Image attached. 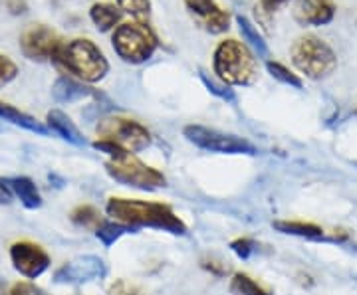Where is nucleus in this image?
<instances>
[{
  "instance_id": "nucleus-1",
  "label": "nucleus",
  "mask_w": 357,
  "mask_h": 295,
  "mask_svg": "<svg viewBox=\"0 0 357 295\" xmlns=\"http://www.w3.org/2000/svg\"><path fill=\"white\" fill-rule=\"evenodd\" d=\"M107 216L115 222H121L129 228H155L169 232L175 236L187 234V224L178 218L175 210L163 202H147L135 198H119L112 196L105 205Z\"/></svg>"
},
{
  "instance_id": "nucleus-2",
  "label": "nucleus",
  "mask_w": 357,
  "mask_h": 295,
  "mask_svg": "<svg viewBox=\"0 0 357 295\" xmlns=\"http://www.w3.org/2000/svg\"><path fill=\"white\" fill-rule=\"evenodd\" d=\"M52 62L64 74L84 83H98L109 74V62L96 42L88 38H74L62 42Z\"/></svg>"
},
{
  "instance_id": "nucleus-3",
  "label": "nucleus",
  "mask_w": 357,
  "mask_h": 295,
  "mask_svg": "<svg viewBox=\"0 0 357 295\" xmlns=\"http://www.w3.org/2000/svg\"><path fill=\"white\" fill-rule=\"evenodd\" d=\"M217 79L230 88H248L258 79V60L244 42L229 38L218 42L213 54Z\"/></svg>"
},
{
  "instance_id": "nucleus-4",
  "label": "nucleus",
  "mask_w": 357,
  "mask_h": 295,
  "mask_svg": "<svg viewBox=\"0 0 357 295\" xmlns=\"http://www.w3.org/2000/svg\"><path fill=\"white\" fill-rule=\"evenodd\" d=\"M294 67L307 79H326L337 70V56L333 48L316 34H304L294 40L290 48Z\"/></svg>"
},
{
  "instance_id": "nucleus-5",
  "label": "nucleus",
  "mask_w": 357,
  "mask_h": 295,
  "mask_svg": "<svg viewBox=\"0 0 357 295\" xmlns=\"http://www.w3.org/2000/svg\"><path fill=\"white\" fill-rule=\"evenodd\" d=\"M112 46L115 54L131 65H141L149 62L159 48V38L151 26L141 20L121 22L112 34Z\"/></svg>"
},
{
  "instance_id": "nucleus-6",
  "label": "nucleus",
  "mask_w": 357,
  "mask_h": 295,
  "mask_svg": "<svg viewBox=\"0 0 357 295\" xmlns=\"http://www.w3.org/2000/svg\"><path fill=\"white\" fill-rule=\"evenodd\" d=\"M105 170L115 182L141 189V191H155L167 184L165 175L157 168L145 165L141 159L135 157V153L123 154L119 159H109L105 163Z\"/></svg>"
},
{
  "instance_id": "nucleus-7",
  "label": "nucleus",
  "mask_w": 357,
  "mask_h": 295,
  "mask_svg": "<svg viewBox=\"0 0 357 295\" xmlns=\"http://www.w3.org/2000/svg\"><path fill=\"white\" fill-rule=\"evenodd\" d=\"M183 135L195 147L220 154H256V147L248 139L222 133L218 129L204 127V125H187L183 129Z\"/></svg>"
},
{
  "instance_id": "nucleus-8",
  "label": "nucleus",
  "mask_w": 357,
  "mask_h": 295,
  "mask_svg": "<svg viewBox=\"0 0 357 295\" xmlns=\"http://www.w3.org/2000/svg\"><path fill=\"white\" fill-rule=\"evenodd\" d=\"M98 135L100 139L121 145L129 153H139L151 145L149 129L128 117H103L98 123Z\"/></svg>"
},
{
  "instance_id": "nucleus-9",
  "label": "nucleus",
  "mask_w": 357,
  "mask_h": 295,
  "mask_svg": "<svg viewBox=\"0 0 357 295\" xmlns=\"http://www.w3.org/2000/svg\"><path fill=\"white\" fill-rule=\"evenodd\" d=\"M64 40L46 24H32L20 34V50L32 62H52L56 50Z\"/></svg>"
},
{
  "instance_id": "nucleus-10",
  "label": "nucleus",
  "mask_w": 357,
  "mask_h": 295,
  "mask_svg": "<svg viewBox=\"0 0 357 295\" xmlns=\"http://www.w3.org/2000/svg\"><path fill=\"white\" fill-rule=\"evenodd\" d=\"M107 276V266L100 256H77L72 262H66L62 268L54 273V282L66 285H82V283L103 280Z\"/></svg>"
},
{
  "instance_id": "nucleus-11",
  "label": "nucleus",
  "mask_w": 357,
  "mask_h": 295,
  "mask_svg": "<svg viewBox=\"0 0 357 295\" xmlns=\"http://www.w3.org/2000/svg\"><path fill=\"white\" fill-rule=\"evenodd\" d=\"M10 262L13 268L26 280H36L44 271L50 268V256L40 244H34L30 240L14 242L10 246Z\"/></svg>"
},
{
  "instance_id": "nucleus-12",
  "label": "nucleus",
  "mask_w": 357,
  "mask_h": 295,
  "mask_svg": "<svg viewBox=\"0 0 357 295\" xmlns=\"http://www.w3.org/2000/svg\"><path fill=\"white\" fill-rule=\"evenodd\" d=\"M192 20L208 34H225L230 28V14L218 6L217 0H185Z\"/></svg>"
},
{
  "instance_id": "nucleus-13",
  "label": "nucleus",
  "mask_w": 357,
  "mask_h": 295,
  "mask_svg": "<svg viewBox=\"0 0 357 295\" xmlns=\"http://www.w3.org/2000/svg\"><path fill=\"white\" fill-rule=\"evenodd\" d=\"M333 0H296L294 18L300 26H326L335 18Z\"/></svg>"
},
{
  "instance_id": "nucleus-14",
  "label": "nucleus",
  "mask_w": 357,
  "mask_h": 295,
  "mask_svg": "<svg viewBox=\"0 0 357 295\" xmlns=\"http://www.w3.org/2000/svg\"><path fill=\"white\" fill-rule=\"evenodd\" d=\"M46 127L48 131H54L56 135H60L64 141L72 143L76 147L86 145V137L82 135V131L76 127V123L66 115L62 109H50L46 115Z\"/></svg>"
},
{
  "instance_id": "nucleus-15",
  "label": "nucleus",
  "mask_w": 357,
  "mask_h": 295,
  "mask_svg": "<svg viewBox=\"0 0 357 295\" xmlns=\"http://www.w3.org/2000/svg\"><path fill=\"white\" fill-rule=\"evenodd\" d=\"M89 95H93V91L84 81L72 76H60L52 86V97L58 103H74L86 99Z\"/></svg>"
},
{
  "instance_id": "nucleus-16",
  "label": "nucleus",
  "mask_w": 357,
  "mask_h": 295,
  "mask_svg": "<svg viewBox=\"0 0 357 295\" xmlns=\"http://www.w3.org/2000/svg\"><path fill=\"white\" fill-rule=\"evenodd\" d=\"M121 16L123 13L117 8V4L112 2H96L89 8V20L98 28V32H112L117 26L121 24Z\"/></svg>"
},
{
  "instance_id": "nucleus-17",
  "label": "nucleus",
  "mask_w": 357,
  "mask_h": 295,
  "mask_svg": "<svg viewBox=\"0 0 357 295\" xmlns=\"http://www.w3.org/2000/svg\"><path fill=\"white\" fill-rule=\"evenodd\" d=\"M0 119H4V121L13 123V125H16V127L26 129V131H30V133L42 135V137L50 133L44 123H40V121H36L32 115H28V113H24V111L16 109V107H13V105H8V103H0Z\"/></svg>"
},
{
  "instance_id": "nucleus-18",
  "label": "nucleus",
  "mask_w": 357,
  "mask_h": 295,
  "mask_svg": "<svg viewBox=\"0 0 357 295\" xmlns=\"http://www.w3.org/2000/svg\"><path fill=\"white\" fill-rule=\"evenodd\" d=\"M272 226L282 234H288V236H298V238H306V240H326V234L324 230L312 224V222H300V220H276L272 222Z\"/></svg>"
},
{
  "instance_id": "nucleus-19",
  "label": "nucleus",
  "mask_w": 357,
  "mask_h": 295,
  "mask_svg": "<svg viewBox=\"0 0 357 295\" xmlns=\"http://www.w3.org/2000/svg\"><path fill=\"white\" fill-rule=\"evenodd\" d=\"M10 184H13L14 196L22 202L24 208L36 210V208L42 206V196H40L38 186L34 184V180L30 177H13Z\"/></svg>"
},
{
  "instance_id": "nucleus-20",
  "label": "nucleus",
  "mask_w": 357,
  "mask_h": 295,
  "mask_svg": "<svg viewBox=\"0 0 357 295\" xmlns=\"http://www.w3.org/2000/svg\"><path fill=\"white\" fill-rule=\"evenodd\" d=\"M236 24H238V30H241V34H243L244 42H248V46L252 48V50L258 54V56H262V58H268V44L264 36L258 32V28H256L246 16H236Z\"/></svg>"
},
{
  "instance_id": "nucleus-21",
  "label": "nucleus",
  "mask_w": 357,
  "mask_h": 295,
  "mask_svg": "<svg viewBox=\"0 0 357 295\" xmlns=\"http://www.w3.org/2000/svg\"><path fill=\"white\" fill-rule=\"evenodd\" d=\"M70 220H72V224H76L79 228H86V230L93 232L98 230L103 222L100 210L91 205H82L77 206V208H74L72 214H70Z\"/></svg>"
},
{
  "instance_id": "nucleus-22",
  "label": "nucleus",
  "mask_w": 357,
  "mask_h": 295,
  "mask_svg": "<svg viewBox=\"0 0 357 295\" xmlns=\"http://www.w3.org/2000/svg\"><path fill=\"white\" fill-rule=\"evenodd\" d=\"M129 232L135 230L126 226V224H121V222H115V220H103L102 226L96 230V238H98L105 248H109V246H114L121 236H126Z\"/></svg>"
},
{
  "instance_id": "nucleus-23",
  "label": "nucleus",
  "mask_w": 357,
  "mask_h": 295,
  "mask_svg": "<svg viewBox=\"0 0 357 295\" xmlns=\"http://www.w3.org/2000/svg\"><path fill=\"white\" fill-rule=\"evenodd\" d=\"M230 292L234 295H272L266 287L255 282L248 273H234L230 280Z\"/></svg>"
},
{
  "instance_id": "nucleus-24",
  "label": "nucleus",
  "mask_w": 357,
  "mask_h": 295,
  "mask_svg": "<svg viewBox=\"0 0 357 295\" xmlns=\"http://www.w3.org/2000/svg\"><path fill=\"white\" fill-rule=\"evenodd\" d=\"M115 4L121 13L141 22H145L151 14V0H115Z\"/></svg>"
},
{
  "instance_id": "nucleus-25",
  "label": "nucleus",
  "mask_w": 357,
  "mask_h": 295,
  "mask_svg": "<svg viewBox=\"0 0 357 295\" xmlns=\"http://www.w3.org/2000/svg\"><path fill=\"white\" fill-rule=\"evenodd\" d=\"M266 70L270 76L274 79H278L282 83L290 86V88H296L300 90L302 88V79L298 77V74H294L292 70H288L286 65L280 64V62H274V60H266Z\"/></svg>"
},
{
  "instance_id": "nucleus-26",
  "label": "nucleus",
  "mask_w": 357,
  "mask_h": 295,
  "mask_svg": "<svg viewBox=\"0 0 357 295\" xmlns=\"http://www.w3.org/2000/svg\"><path fill=\"white\" fill-rule=\"evenodd\" d=\"M201 81L204 83V88L211 91L213 95H217L220 97L222 102H229V103H234L236 102V95H234V90H230V86L227 83H222L220 79H213V77H208L204 74L203 70H201Z\"/></svg>"
},
{
  "instance_id": "nucleus-27",
  "label": "nucleus",
  "mask_w": 357,
  "mask_h": 295,
  "mask_svg": "<svg viewBox=\"0 0 357 295\" xmlns=\"http://www.w3.org/2000/svg\"><path fill=\"white\" fill-rule=\"evenodd\" d=\"M18 76V65L14 64L8 56L0 54V88L8 86L10 81H14Z\"/></svg>"
},
{
  "instance_id": "nucleus-28",
  "label": "nucleus",
  "mask_w": 357,
  "mask_h": 295,
  "mask_svg": "<svg viewBox=\"0 0 357 295\" xmlns=\"http://www.w3.org/2000/svg\"><path fill=\"white\" fill-rule=\"evenodd\" d=\"M256 248H258V244L252 238H236V240L230 242V250L241 260H248L256 252Z\"/></svg>"
},
{
  "instance_id": "nucleus-29",
  "label": "nucleus",
  "mask_w": 357,
  "mask_h": 295,
  "mask_svg": "<svg viewBox=\"0 0 357 295\" xmlns=\"http://www.w3.org/2000/svg\"><path fill=\"white\" fill-rule=\"evenodd\" d=\"M93 149L105 153L109 159H119V157H123V154L129 153L128 149H123L121 145H117V143L114 141H107V139H100V141L93 143Z\"/></svg>"
},
{
  "instance_id": "nucleus-30",
  "label": "nucleus",
  "mask_w": 357,
  "mask_h": 295,
  "mask_svg": "<svg viewBox=\"0 0 357 295\" xmlns=\"http://www.w3.org/2000/svg\"><path fill=\"white\" fill-rule=\"evenodd\" d=\"M8 295H48L42 287H38L36 283L32 282H18L14 283L13 289Z\"/></svg>"
},
{
  "instance_id": "nucleus-31",
  "label": "nucleus",
  "mask_w": 357,
  "mask_h": 295,
  "mask_svg": "<svg viewBox=\"0 0 357 295\" xmlns=\"http://www.w3.org/2000/svg\"><path fill=\"white\" fill-rule=\"evenodd\" d=\"M109 295H147L143 289H139L137 285H129L126 282H117L112 287Z\"/></svg>"
},
{
  "instance_id": "nucleus-32",
  "label": "nucleus",
  "mask_w": 357,
  "mask_h": 295,
  "mask_svg": "<svg viewBox=\"0 0 357 295\" xmlns=\"http://www.w3.org/2000/svg\"><path fill=\"white\" fill-rule=\"evenodd\" d=\"M14 200V191L10 179L0 177V205H10Z\"/></svg>"
},
{
  "instance_id": "nucleus-33",
  "label": "nucleus",
  "mask_w": 357,
  "mask_h": 295,
  "mask_svg": "<svg viewBox=\"0 0 357 295\" xmlns=\"http://www.w3.org/2000/svg\"><path fill=\"white\" fill-rule=\"evenodd\" d=\"M286 2H290V0H260L258 6H256V10H260V13L264 14H274Z\"/></svg>"
},
{
  "instance_id": "nucleus-34",
  "label": "nucleus",
  "mask_w": 357,
  "mask_h": 295,
  "mask_svg": "<svg viewBox=\"0 0 357 295\" xmlns=\"http://www.w3.org/2000/svg\"><path fill=\"white\" fill-rule=\"evenodd\" d=\"M203 268L211 271V273H215V276H225L229 271L227 264H222L218 260H203Z\"/></svg>"
},
{
  "instance_id": "nucleus-35",
  "label": "nucleus",
  "mask_w": 357,
  "mask_h": 295,
  "mask_svg": "<svg viewBox=\"0 0 357 295\" xmlns=\"http://www.w3.org/2000/svg\"><path fill=\"white\" fill-rule=\"evenodd\" d=\"M6 6L13 14H24L28 10L24 0H6Z\"/></svg>"
},
{
  "instance_id": "nucleus-36",
  "label": "nucleus",
  "mask_w": 357,
  "mask_h": 295,
  "mask_svg": "<svg viewBox=\"0 0 357 295\" xmlns=\"http://www.w3.org/2000/svg\"><path fill=\"white\" fill-rule=\"evenodd\" d=\"M0 295H8L6 294V289H4V282L0 280Z\"/></svg>"
},
{
  "instance_id": "nucleus-37",
  "label": "nucleus",
  "mask_w": 357,
  "mask_h": 295,
  "mask_svg": "<svg viewBox=\"0 0 357 295\" xmlns=\"http://www.w3.org/2000/svg\"><path fill=\"white\" fill-rule=\"evenodd\" d=\"M356 113H357V111H356Z\"/></svg>"
}]
</instances>
